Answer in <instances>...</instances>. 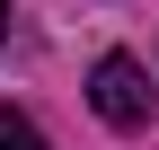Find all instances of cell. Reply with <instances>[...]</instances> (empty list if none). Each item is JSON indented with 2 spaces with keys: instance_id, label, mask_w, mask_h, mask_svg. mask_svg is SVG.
Segmentation results:
<instances>
[{
  "instance_id": "1",
  "label": "cell",
  "mask_w": 159,
  "mask_h": 150,
  "mask_svg": "<svg viewBox=\"0 0 159 150\" xmlns=\"http://www.w3.org/2000/svg\"><path fill=\"white\" fill-rule=\"evenodd\" d=\"M89 106L115 124V133H142L150 124V71L133 62V53H106V62L89 71Z\"/></svg>"
},
{
  "instance_id": "2",
  "label": "cell",
  "mask_w": 159,
  "mask_h": 150,
  "mask_svg": "<svg viewBox=\"0 0 159 150\" xmlns=\"http://www.w3.org/2000/svg\"><path fill=\"white\" fill-rule=\"evenodd\" d=\"M0 150H53V141L35 133V124L18 115V106H0Z\"/></svg>"
},
{
  "instance_id": "3",
  "label": "cell",
  "mask_w": 159,
  "mask_h": 150,
  "mask_svg": "<svg viewBox=\"0 0 159 150\" xmlns=\"http://www.w3.org/2000/svg\"><path fill=\"white\" fill-rule=\"evenodd\" d=\"M0 35H9V0H0Z\"/></svg>"
}]
</instances>
